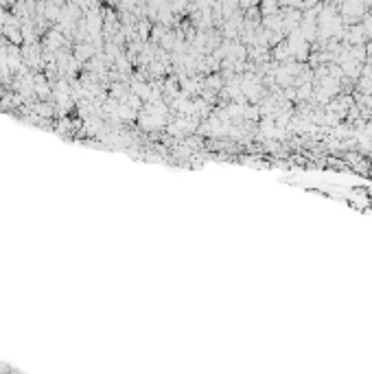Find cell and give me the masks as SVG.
<instances>
[{
	"label": "cell",
	"instance_id": "1",
	"mask_svg": "<svg viewBox=\"0 0 372 374\" xmlns=\"http://www.w3.org/2000/svg\"><path fill=\"white\" fill-rule=\"evenodd\" d=\"M263 11H265V14H272V11H276V0H265Z\"/></svg>",
	"mask_w": 372,
	"mask_h": 374
}]
</instances>
